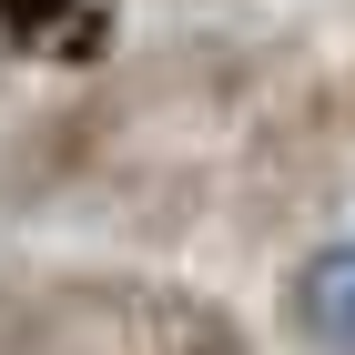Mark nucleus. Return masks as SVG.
<instances>
[{"label": "nucleus", "instance_id": "nucleus-8", "mask_svg": "<svg viewBox=\"0 0 355 355\" xmlns=\"http://www.w3.org/2000/svg\"><path fill=\"white\" fill-rule=\"evenodd\" d=\"M0 82H10V41H0Z\"/></svg>", "mask_w": 355, "mask_h": 355}, {"label": "nucleus", "instance_id": "nucleus-7", "mask_svg": "<svg viewBox=\"0 0 355 355\" xmlns=\"http://www.w3.org/2000/svg\"><path fill=\"white\" fill-rule=\"evenodd\" d=\"M0 41H10V61H31V51L102 61V41H112V0H0Z\"/></svg>", "mask_w": 355, "mask_h": 355}, {"label": "nucleus", "instance_id": "nucleus-6", "mask_svg": "<svg viewBox=\"0 0 355 355\" xmlns=\"http://www.w3.org/2000/svg\"><path fill=\"white\" fill-rule=\"evenodd\" d=\"M132 345L142 355H254V325L223 295H203V284H142Z\"/></svg>", "mask_w": 355, "mask_h": 355}, {"label": "nucleus", "instance_id": "nucleus-4", "mask_svg": "<svg viewBox=\"0 0 355 355\" xmlns=\"http://www.w3.org/2000/svg\"><path fill=\"white\" fill-rule=\"evenodd\" d=\"M214 203H223V163L193 153V142H132V153L102 173V193H92V214L112 223V244H132V254L193 244Z\"/></svg>", "mask_w": 355, "mask_h": 355}, {"label": "nucleus", "instance_id": "nucleus-2", "mask_svg": "<svg viewBox=\"0 0 355 355\" xmlns=\"http://www.w3.org/2000/svg\"><path fill=\"white\" fill-rule=\"evenodd\" d=\"M142 142V112L132 92H122V71H92V82H71L61 102L21 112L10 132H0V223H31V214H71V203H92L102 193V173L122 163Z\"/></svg>", "mask_w": 355, "mask_h": 355}, {"label": "nucleus", "instance_id": "nucleus-9", "mask_svg": "<svg viewBox=\"0 0 355 355\" xmlns=\"http://www.w3.org/2000/svg\"><path fill=\"white\" fill-rule=\"evenodd\" d=\"M345 112H355V71H345Z\"/></svg>", "mask_w": 355, "mask_h": 355}, {"label": "nucleus", "instance_id": "nucleus-3", "mask_svg": "<svg viewBox=\"0 0 355 355\" xmlns=\"http://www.w3.org/2000/svg\"><path fill=\"white\" fill-rule=\"evenodd\" d=\"M112 71H122V92L142 112V142H193V132H214V122H244L284 82L274 51L244 41V31H173V41L122 51Z\"/></svg>", "mask_w": 355, "mask_h": 355}, {"label": "nucleus", "instance_id": "nucleus-5", "mask_svg": "<svg viewBox=\"0 0 355 355\" xmlns=\"http://www.w3.org/2000/svg\"><path fill=\"white\" fill-rule=\"evenodd\" d=\"M274 325L295 355H355V234H304L284 284H274Z\"/></svg>", "mask_w": 355, "mask_h": 355}, {"label": "nucleus", "instance_id": "nucleus-1", "mask_svg": "<svg viewBox=\"0 0 355 355\" xmlns=\"http://www.w3.org/2000/svg\"><path fill=\"white\" fill-rule=\"evenodd\" d=\"M345 142H355V112L345 82L325 71H284L264 102L234 122V163H223V203H234V244H295L335 214L345 193Z\"/></svg>", "mask_w": 355, "mask_h": 355}]
</instances>
